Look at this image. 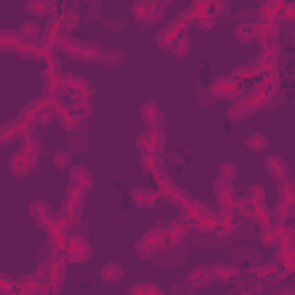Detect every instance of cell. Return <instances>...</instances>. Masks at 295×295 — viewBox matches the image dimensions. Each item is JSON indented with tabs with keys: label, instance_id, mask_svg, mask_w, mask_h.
I'll return each instance as SVG.
<instances>
[{
	"label": "cell",
	"instance_id": "cell-1",
	"mask_svg": "<svg viewBox=\"0 0 295 295\" xmlns=\"http://www.w3.org/2000/svg\"><path fill=\"white\" fill-rule=\"evenodd\" d=\"M212 92L214 95H222V97H235V95H240V83H237L233 76L219 78V81L212 86Z\"/></svg>",
	"mask_w": 295,
	"mask_h": 295
},
{
	"label": "cell",
	"instance_id": "cell-2",
	"mask_svg": "<svg viewBox=\"0 0 295 295\" xmlns=\"http://www.w3.org/2000/svg\"><path fill=\"white\" fill-rule=\"evenodd\" d=\"M69 182H72V187H78V189H90L92 184V175L88 173L83 166H74L72 171H69Z\"/></svg>",
	"mask_w": 295,
	"mask_h": 295
},
{
	"label": "cell",
	"instance_id": "cell-3",
	"mask_svg": "<svg viewBox=\"0 0 295 295\" xmlns=\"http://www.w3.org/2000/svg\"><path fill=\"white\" fill-rule=\"evenodd\" d=\"M67 252H69V261H86L88 256V245L83 242V237H69V245H67Z\"/></svg>",
	"mask_w": 295,
	"mask_h": 295
},
{
	"label": "cell",
	"instance_id": "cell-4",
	"mask_svg": "<svg viewBox=\"0 0 295 295\" xmlns=\"http://www.w3.org/2000/svg\"><path fill=\"white\" fill-rule=\"evenodd\" d=\"M10 171L14 175H25L28 171H33V164H30V159L23 155V152H16V155H12V159H10Z\"/></svg>",
	"mask_w": 295,
	"mask_h": 295
},
{
	"label": "cell",
	"instance_id": "cell-5",
	"mask_svg": "<svg viewBox=\"0 0 295 295\" xmlns=\"http://www.w3.org/2000/svg\"><path fill=\"white\" fill-rule=\"evenodd\" d=\"M265 166H267V173H270L275 180H281V178L286 175V171H288L286 162L281 159V157H277V155L267 157V159H265Z\"/></svg>",
	"mask_w": 295,
	"mask_h": 295
},
{
	"label": "cell",
	"instance_id": "cell-6",
	"mask_svg": "<svg viewBox=\"0 0 295 295\" xmlns=\"http://www.w3.org/2000/svg\"><path fill=\"white\" fill-rule=\"evenodd\" d=\"M189 281H192L194 286H208L210 281H212V275H210V267H194L192 272H189Z\"/></svg>",
	"mask_w": 295,
	"mask_h": 295
},
{
	"label": "cell",
	"instance_id": "cell-7",
	"mask_svg": "<svg viewBox=\"0 0 295 295\" xmlns=\"http://www.w3.org/2000/svg\"><path fill=\"white\" fill-rule=\"evenodd\" d=\"M33 214L37 217V222L42 224V226L48 228V222H53V212L48 210L46 203H42V201H37V203L33 205Z\"/></svg>",
	"mask_w": 295,
	"mask_h": 295
},
{
	"label": "cell",
	"instance_id": "cell-8",
	"mask_svg": "<svg viewBox=\"0 0 295 295\" xmlns=\"http://www.w3.org/2000/svg\"><path fill=\"white\" fill-rule=\"evenodd\" d=\"M21 46V37L14 30H0V48H16Z\"/></svg>",
	"mask_w": 295,
	"mask_h": 295
},
{
	"label": "cell",
	"instance_id": "cell-9",
	"mask_svg": "<svg viewBox=\"0 0 295 295\" xmlns=\"http://www.w3.org/2000/svg\"><path fill=\"white\" fill-rule=\"evenodd\" d=\"M65 88L74 90L76 95H90V86H88L86 78H78V76H67L65 78Z\"/></svg>",
	"mask_w": 295,
	"mask_h": 295
},
{
	"label": "cell",
	"instance_id": "cell-10",
	"mask_svg": "<svg viewBox=\"0 0 295 295\" xmlns=\"http://www.w3.org/2000/svg\"><path fill=\"white\" fill-rule=\"evenodd\" d=\"M143 171L145 173H159L162 171V157L157 155V152H148V155H143Z\"/></svg>",
	"mask_w": 295,
	"mask_h": 295
},
{
	"label": "cell",
	"instance_id": "cell-11",
	"mask_svg": "<svg viewBox=\"0 0 295 295\" xmlns=\"http://www.w3.org/2000/svg\"><path fill=\"white\" fill-rule=\"evenodd\" d=\"M131 196H134L136 205H143V208H145V205H148V208H152V205L157 203V194L155 192H148V189H136Z\"/></svg>",
	"mask_w": 295,
	"mask_h": 295
},
{
	"label": "cell",
	"instance_id": "cell-12",
	"mask_svg": "<svg viewBox=\"0 0 295 295\" xmlns=\"http://www.w3.org/2000/svg\"><path fill=\"white\" fill-rule=\"evenodd\" d=\"M249 113H252V106H249L247 99H242V102L233 104L231 111H228V116H231V120H242V118H247Z\"/></svg>",
	"mask_w": 295,
	"mask_h": 295
},
{
	"label": "cell",
	"instance_id": "cell-13",
	"mask_svg": "<svg viewBox=\"0 0 295 295\" xmlns=\"http://www.w3.org/2000/svg\"><path fill=\"white\" fill-rule=\"evenodd\" d=\"M171 51H173L175 56H187L189 53V39H187V35H178V37H173V42H171Z\"/></svg>",
	"mask_w": 295,
	"mask_h": 295
},
{
	"label": "cell",
	"instance_id": "cell-14",
	"mask_svg": "<svg viewBox=\"0 0 295 295\" xmlns=\"http://www.w3.org/2000/svg\"><path fill=\"white\" fill-rule=\"evenodd\" d=\"M245 145H247L249 150H254V152H261V150H265L267 148V139H265V134H252L247 141H245Z\"/></svg>",
	"mask_w": 295,
	"mask_h": 295
},
{
	"label": "cell",
	"instance_id": "cell-15",
	"mask_svg": "<svg viewBox=\"0 0 295 295\" xmlns=\"http://www.w3.org/2000/svg\"><path fill=\"white\" fill-rule=\"evenodd\" d=\"M141 116H143V120L148 122V125H155V122L162 118V113H159V109H157L155 104L148 102V104H143V109H141Z\"/></svg>",
	"mask_w": 295,
	"mask_h": 295
},
{
	"label": "cell",
	"instance_id": "cell-16",
	"mask_svg": "<svg viewBox=\"0 0 295 295\" xmlns=\"http://www.w3.org/2000/svg\"><path fill=\"white\" fill-rule=\"evenodd\" d=\"M102 277L106 281H118L122 277V267L118 265V263H109V265L102 267Z\"/></svg>",
	"mask_w": 295,
	"mask_h": 295
},
{
	"label": "cell",
	"instance_id": "cell-17",
	"mask_svg": "<svg viewBox=\"0 0 295 295\" xmlns=\"http://www.w3.org/2000/svg\"><path fill=\"white\" fill-rule=\"evenodd\" d=\"M235 35H237V39H242V42H249V39H254V37H256L254 23H240L235 28Z\"/></svg>",
	"mask_w": 295,
	"mask_h": 295
},
{
	"label": "cell",
	"instance_id": "cell-18",
	"mask_svg": "<svg viewBox=\"0 0 295 295\" xmlns=\"http://www.w3.org/2000/svg\"><path fill=\"white\" fill-rule=\"evenodd\" d=\"M210 275H212V279H228V277H233V267L217 263V265L210 267Z\"/></svg>",
	"mask_w": 295,
	"mask_h": 295
},
{
	"label": "cell",
	"instance_id": "cell-19",
	"mask_svg": "<svg viewBox=\"0 0 295 295\" xmlns=\"http://www.w3.org/2000/svg\"><path fill=\"white\" fill-rule=\"evenodd\" d=\"M14 139H19V136H16L12 122H7L5 127H0V143H10V141H14Z\"/></svg>",
	"mask_w": 295,
	"mask_h": 295
},
{
	"label": "cell",
	"instance_id": "cell-20",
	"mask_svg": "<svg viewBox=\"0 0 295 295\" xmlns=\"http://www.w3.org/2000/svg\"><path fill=\"white\" fill-rule=\"evenodd\" d=\"M235 173H237V169H235V164H231V162H226V164L219 166V178L226 180V182L235 178Z\"/></svg>",
	"mask_w": 295,
	"mask_h": 295
},
{
	"label": "cell",
	"instance_id": "cell-21",
	"mask_svg": "<svg viewBox=\"0 0 295 295\" xmlns=\"http://www.w3.org/2000/svg\"><path fill=\"white\" fill-rule=\"evenodd\" d=\"M33 35H35V37H37V35H39L37 25H35V23H25L23 28H21L19 37H23V39H28V42H33Z\"/></svg>",
	"mask_w": 295,
	"mask_h": 295
},
{
	"label": "cell",
	"instance_id": "cell-22",
	"mask_svg": "<svg viewBox=\"0 0 295 295\" xmlns=\"http://www.w3.org/2000/svg\"><path fill=\"white\" fill-rule=\"evenodd\" d=\"M63 19L65 21H60V25H65V28H76V25H78V14H76V12H65Z\"/></svg>",
	"mask_w": 295,
	"mask_h": 295
},
{
	"label": "cell",
	"instance_id": "cell-23",
	"mask_svg": "<svg viewBox=\"0 0 295 295\" xmlns=\"http://www.w3.org/2000/svg\"><path fill=\"white\" fill-rule=\"evenodd\" d=\"M261 69L256 67V65H249V67H235L233 69V74L235 76H254V74H258Z\"/></svg>",
	"mask_w": 295,
	"mask_h": 295
},
{
	"label": "cell",
	"instance_id": "cell-24",
	"mask_svg": "<svg viewBox=\"0 0 295 295\" xmlns=\"http://www.w3.org/2000/svg\"><path fill=\"white\" fill-rule=\"evenodd\" d=\"M152 249H155V247H152V245H150V242H148V240H145V237L139 242V245H136V252H139L143 258H148V256H150V254H152Z\"/></svg>",
	"mask_w": 295,
	"mask_h": 295
},
{
	"label": "cell",
	"instance_id": "cell-25",
	"mask_svg": "<svg viewBox=\"0 0 295 295\" xmlns=\"http://www.w3.org/2000/svg\"><path fill=\"white\" fill-rule=\"evenodd\" d=\"M28 12L30 14H37V16H42V14H46V5H44V3H35V0H30L28 3Z\"/></svg>",
	"mask_w": 295,
	"mask_h": 295
},
{
	"label": "cell",
	"instance_id": "cell-26",
	"mask_svg": "<svg viewBox=\"0 0 295 295\" xmlns=\"http://www.w3.org/2000/svg\"><path fill=\"white\" fill-rule=\"evenodd\" d=\"M53 164L58 166V169L69 166V152H56V155H53Z\"/></svg>",
	"mask_w": 295,
	"mask_h": 295
},
{
	"label": "cell",
	"instance_id": "cell-27",
	"mask_svg": "<svg viewBox=\"0 0 295 295\" xmlns=\"http://www.w3.org/2000/svg\"><path fill=\"white\" fill-rule=\"evenodd\" d=\"M279 194H281V201H293V187H290V182H284L279 187Z\"/></svg>",
	"mask_w": 295,
	"mask_h": 295
},
{
	"label": "cell",
	"instance_id": "cell-28",
	"mask_svg": "<svg viewBox=\"0 0 295 295\" xmlns=\"http://www.w3.org/2000/svg\"><path fill=\"white\" fill-rule=\"evenodd\" d=\"M141 290H145V293H162L157 286H150V284H139L131 288V293H141Z\"/></svg>",
	"mask_w": 295,
	"mask_h": 295
}]
</instances>
